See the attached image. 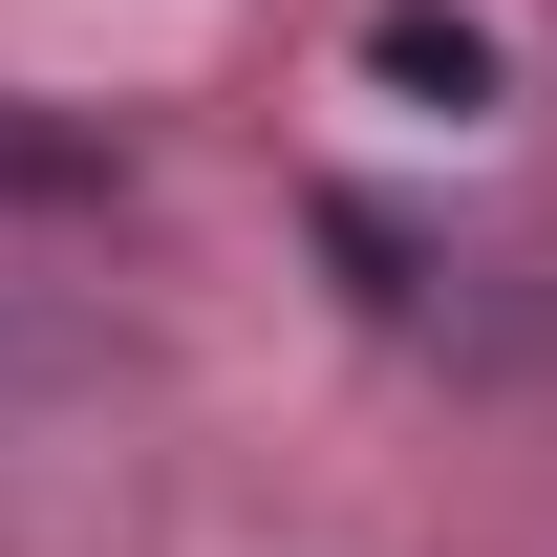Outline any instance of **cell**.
Listing matches in <instances>:
<instances>
[{"mask_svg": "<svg viewBox=\"0 0 557 557\" xmlns=\"http://www.w3.org/2000/svg\"><path fill=\"white\" fill-rule=\"evenodd\" d=\"M364 86H386L408 129H493V108H515V44H493L472 0H364Z\"/></svg>", "mask_w": 557, "mask_h": 557, "instance_id": "cell-1", "label": "cell"}]
</instances>
